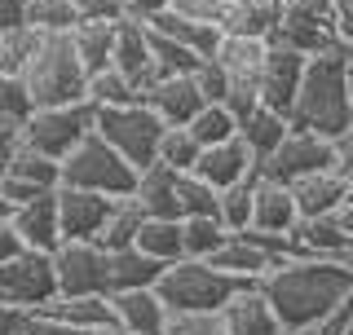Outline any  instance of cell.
Segmentation results:
<instances>
[{
    "label": "cell",
    "mask_w": 353,
    "mask_h": 335,
    "mask_svg": "<svg viewBox=\"0 0 353 335\" xmlns=\"http://www.w3.org/2000/svg\"><path fill=\"white\" fill-rule=\"evenodd\" d=\"M261 292L270 296L274 314L287 331H301L309 322L336 314L345 300H353V261L340 256H292L274 265L261 278Z\"/></svg>",
    "instance_id": "obj_1"
},
{
    "label": "cell",
    "mask_w": 353,
    "mask_h": 335,
    "mask_svg": "<svg viewBox=\"0 0 353 335\" xmlns=\"http://www.w3.org/2000/svg\"><path fill=\"white\" fill-rule=\"evenodd\" d=\"M292 124L323 132V137H340L353 124V97H349V49L336 44V49L314 53L305 66L301 93H296L292 106Z\"/></svg>",
    "instance_id": "obj_2"
},
{
    "label": "cell",
    "mask_w": 353,
    "mask_h": 335,
    "mask_svg": "<svg viewBox=\"0 0 353 335\" xmlns=\"http://www.w3.org/2000/svg\"><path fill=\"white\" fill-rule=\"evenodd\" d=\"M22 88H27L31 106H66V102H84L88 97V71L80 53H75L71 31L44 36L36 62L22 75Z\"/></svg>",
    "instance_id": "obj_3"
},
{
    "label": "cell",
    "mask_w": 353,
    "mask_h": 335,
    "mask_svg": "<svg viewBox=\"0 0 353 335\" xmlns=\"http://www.w3.org/2000/svg\"><path fill=\"white\" fill-rule=\"evenodd\" d=\"M243 287H252L248 278L221 270L212 261H194V256L172 261L159 278V296L168 300V309H225Z\"/></svg>",
    "instance_id": "obj_4"
},
{
    "label": "cell",
    "mask_w": 353,
    "mask_h": 335,
    "mask_svg": "<svg viewBox=\"0 0 353 335\" xmlns=\"http://www.w3.org/2000/svg\"><path fill=\"white\" fill-rule=\"evenodd\" d=\"M62 185H80V190L124 199L137 190V163H128L102 132H88L80 146L62 159Z\"/></svg>",
    "instance_id": "obj_5"
},
{
    "label": "cell",
    "mask_w": 353,
    "mask_h": 335,
    "mask_svg": "<svg viewBox=\"0 0 353 335\" xmlns=\"http://www.w3.org/2000/svg\"><path fill=\"white\" fill-rule=\"evenodd\" d=\"M97 132L128 163H137V172H141L146 163L159 159V141L168 132V119L137 97V102H124V106H97Z\"/></svg>",
    "instance_id": "obj_6"
},
{
    "label": "cell",
    "mask_w": 353,
    "mask_h": 335,
    "mask_svg": "<svg viewBox=\"0 0 353 335\" xmlns=\"http://www.w3.org/2000/svg\"><path fill=\"white\" fill-rule=\"evenodd\" d=\"M88 132H97V106L88 97L66 106H31V115L22 119V141L53 159H66Z\"/></svg>",
    "instance_id": "obj_7"
},
{
    "label": "cell",
    "mask_w": 353,
    "mask_h": 335,
    "mask_svg": "<svg viewBox=\"0 0 353 335\" xmlns=\"http://www.w3.org/2000/svg\"><path fill=\"white\" fill-rule=\"evenodd\" d=\"M58 265H53V252H36V247H22L18 256H9L0 265V300L5 305H18L27 314L44 309L49 300H58Z\"/></svg>",
    "instance_id": "obj_8"
},
{
    "label": "cell",
    "mask_w": 353,
    "mask_h": 335,
    "mask_svg": "<svg viewBox=\"0 0 353 335\" xmlns=\"http://www.w3.org/2000/svg\"><path fill=\"white\" fill-rule=\"evenodd\" d=\"M53 265L62 296H110V252L97 238H66Z\"/></svg>",
    "instance_id": "obj_9"
},
{
    "label": "cell",
    "mask_w": 353,
    "mask_h": 335,
    "mask_svg": "<svg viewBox=\"0 0 353 335\" xmlns=\"http://www.w3.org/2000/svg\"><path fill=\"white\" fill-rule=\"evenodd\" d=\"M318 168H336V137H323V132L296 128L283 137V146L261 163V172L279 176V181H301V176L318 172Z\"/></svg>",
    "instance_id": "obj_10"
},
{
    "label": "cell",
    "mask_w": 353,
    "mask_h": 335,
    "mask_svg": "<svg viewBox=\"0 0 353 335\" xmlns=\"http://www.w3.org/2000/svg\"><path fill=\"white\" fill-rule=\"evenodd\" d=\"M274 40L292 44L301 53H323V49H336L340 44V31H336V5H301V9H283L279 18V31Z\"/></svg>",
    "instance_id": "obj_11"
},
{
    "label": "cell",
    "mask_w": 353,
    "mask_h": 335,
    "mask_svg": "<svg viewBox=\"0 0 353 335\" xmlns=\"http://www.w3.org/2000/svg\"><path fill=\"white\" fill-rule=\"evenodd\" d=\"M62 185V159H53V154H44L36 146H27L22 141L14 163H9V172L0 176V190L9 194V203H27V199L44 194V190H58Z\"/></svg>",
    "instance_id": "obj_12"
},
{
    "label": "cell",
    "mask_w": 353,
    "mask_h": 335,
    "mask_svg": "<svg viewBox=\"0 0 353 335\" xmlns=\"http://www.w3.org/2000/svg\"><path fill=\"white\" fill-rule=\"evenodd\" d=\"M305 66H309V53L292 49V44L274 40L270 49V62H265V75H261V102L283 110L292 119V106H296V93H301V80H305Z\"/></svg>",
    "instance_id": "obj_13"
},
{
    "label": "cell",
    "mask_w": 353,
    "mask_h": 335,
    "mask_svg": "<svg viewBox=\"0 0 353 335\" xmlns=\"http://www.w3.org/2000/svg\"><path fill=\"white\" fill-rule=\"evenodd\" d=\"M110 66H119L141 93L154 84V31L146 18L124 14L115 22V62Z\"/></svg>",
    "instance_id": "obj_14"
},
{
    "label": "cell",
    "mask_w": 353,
    "mask_h": 335,
    "mask_svg": "<svg viewBox=\"0 0 353 335\" xmlns=\"http://www.w3.org/2000/svg\"><path fill=\"white\" fill-rule=\"evenodd\" d=\"M115 203H119L115 194H97V190H80V185H58L62 238H97V234L106 230Z\"/></svg>",
    "instance_id": "obj_15"
},
{
    "label": "cell",
    "mask_w": 353,
    "mask_h": 335,
    "mask_svg": "<svg viewBox=\"0 0 353 335\" xmlns=\"http://www.w3.org/2000/svg\"><path fill=\"white\" fill-rule=\"evenodd\" d=\"M274 40L270 36H248V31H221L212 58L221 62V71L230 75V84H256L265 75V62H270Z\"/></svg>",
    "instance_id": "obj_16"
},
{
    "label": "cell",
    "mask_w": 353,
    "mask_h": 335,
    "mask_svg": "<svg viewBox=\"0 0 353 335\" xmlns=\"http://www.w3.org/2000/svg\"><path fill=\"white\" fill-rule=\"evenodd\" d=\"M110 309H115V327L128 335H163L168 327V300L159 296V287H124L110 292Z\"/></svg>",
    "instance_id": "obj_17"
},
{
    "label": "cell",
    "mask_w": 353,
    "mask_h": 335,
    "mask_svg": "<svg viewBox=\"0 0 353 335\" xmlns=\"http://www.w3.org/2000/svg\"><path fill=\"white\" fill-rule=\"evenodd\" d=\"M14 230L22 238V247H36V252H58L62 247V212H58V190H44V194L27 199V203L14 207Z\"/></svg>",
    "instance_id": "obj_18"
},
{
    "label": "cell",
    "mask_w": 353,
    "mask_h": 335,
    "mask_svg": "<svg viewBox=\"0 0 353 335\" xmlns=\"http://www.w3.org/2000/svg\"><path fill=\"white\" fill-rule=\"evenodd\" d=\"M194 172L203 176V181H212L216 190H225V185H234V181L256 176V172H261V159L252 154L248 141L234 132V137L216 141V146H203V154H199V163H194Z\"/></svg>",
    "instance_id": "obj_19"
},
{
    "label": "cell",
    "mask_w": 353,
    "mask_h": 335,
    "mask_svg": "<svg viewBox=\"0 0 353 335\" xmlns=\"http://www.w3.org/2000/svg\"><path fill=\"white\" fill-rule=\"evenodd\" d=\"M141 102L150 110H159L168 124H190L199 110L208 106V97H203V88H199L194 71H181V75H163L159 84H150L146 93H141Z\"/></svg>",
    "instance_id": "obj_20"
},
{
    "label": "cell",
    "mask_w": 353,
    "mask_h": 335,
    "mask_svg": "<svg viewBox=\"0 0 353 335\" xmlns=\"http://www.w3.org/2000/svg\"><path fill=\"white\" fill-rule=\"evenodd\" d=\"M252 225L265 234H292L301 225V203L292 194V181L256 172V212H252Z\"/></svg>",
    "instance_id": "obj_21"
},
{
    "label": "cell",
    "mask_w": 353,
    "mask_h": 335,
    "mask_svg": "<svg viewBox=\"0 0 353 335\" xmlns=\"http://www.w3.org/2000/svg\"><path fill=\"white\" fill-rule=\"evenodd\" d=\"M221 318H225V335H283L287 331L283 318L274 314L270 296L261 292V283L243 287V292L221 309Z\"/></svg>",
    "instance_id": "obj_22"
},
{
    "label": "cell",
    "mask_w": 353,
    "mask_h": 335,
    "mask_svg": "<svg viewBox=\"0 0 353 335\" xmlns=\"http://www.w3.org/2000/svg\"><path fill=\"white\" fill-rule=\"evenodd\" d=\"M292 194H296V203H301V216H331V212H340V203L353 194V181L340 168H318V172L292 181Z\"/></svg>",
    "instance_id": "obj_23"
},
{
    "label": "cell",
    "mask_w": 353,
    "mask_h": 335,
    "mask_svg": "<svg viewBox=\"0 0 353 335\" xmlns=\"http://www.w3.org/2000/svg\"><path fill=\"white\" fill-rule=\"evenodd\" d=\"M212 265H221V270H230L239 278H248V283H261V278L279 265V256L265 247V243H256L252 234H230V243L212 256Z\"/></svg>",
    "instance_id": "obj_24"
},
{
    "label": "cell",
    "mask_w": 353,
    "mask_h": 335,
    "mask_svg": "<svg viewBox=\"0 0 353 335\" xmlns=\"http://www.w3.org/2000/svg\"><path fill=\"white\" fill-rule=\"evenodd\" d=\"M176 172H181V168H172L163 159H154L137 172L132 199L146 207V216H176Z\"/></svg>",
    "instance_id": "obj_25"
},
{
    "label": "cell",
    "mask_w": 353,
    "mask_h": 335,
    "mask_svg": "<svg viewBox=\"0 0 353 335\" xmlns=\"http://www.w3.org/2000/svg\"><path fill=\"white\" fill-rule=\"evenodd\" d=\"M115 22H110V18H80V22H75L71 40H75V53H80V62H84L88 75L106 71V66L115 62Z\"/></svg>",
    "instance_id": "obj_26"
},
{
    "label": "cell",
    "mask_w": 353,
    "mask_h": 335,
    "mask_svg": "<svg viewBox=\"0 0 353 335\" xmlns=\"http://www.w3.org/2000/svg\"><path fill=\"white\" fill-rule=\"evenodd\" d=\"M168 265L154 261L150 252H141L137 243L132 247L110 252V292H124V287H159V278Z\"/></svg>",
    "instance_id": "obj_27"
},
{
    "label": "cell",
    "mask_w": 353,
    "mask_h": 335,
    "mask_svg": "<svg viewBox=\"0 0 353 335\" xmlns=\"http://www.w3.org/2000/svg\"><path fill=\"white\" fill-rule=\"evenodd\" d=\"M287 132H292V119H287L283 110H274V106H256V110H252V115L239 124V137L252 146V154H256L261 163L283 146Z\"/></svg>",
    "instance_id": "obj_28"
},
{
    "label": "cell",
    "mask_w": 353,
    "mask_h": 335,
    "mask_svg": "<svg viewBox=\"0 0 353 335\" xmlns=\"http://www.w3.org/2000/svg\"><path fill=\"white\" fill-rule=\"evenodd\" d=\"M40 44H44V31H36L31 22H14V27H5V31H0V75L22 80L27 66L36 62Z\"/></svg>",
    "instance_id": "obj_29"
},
{
    "label": "cell",
    "mask_w": 353,
    "mask_h": 335,
    "mask_svg": "<svg viewBox=\"0 0 353 335\" xmlns=\"http://www.w3.org/2000/svg\"><path fill=\"white\" fill-rule=\"evenodd\" d=\"M150 27L159 31V36H168V40H181V44H190V49L208 53V58H212V49H216V40H221V27L199 22L190 14H181V9H163V14H154Z\"/></svg>",
    "instance_id": "obj_30"
},
{
    "label": "cell",
    "mask_w": 353,
    "mask_h": 335,
    "mask_svg": "<svg viewBox=\"0 0 353 335\" xmlns=\"http://www.w3.org/2000/svg\"><path fill=\"white\" fill-rule=\"evenodd\" d=\"M49 314L66 318L71 327H84V331H106L115 327V309H110V296H58L49 300Z\"/></svg>",
    "instance_id": "obj_31"
},
{
    "label": "cell",
    "mask_w": 353,
    "mask_h": 335,
    "mask_svg": "<svg viewBox=\"0 0 353 335\" xmlns=\"http://www.w3.org/2000/svg\"><path fill=\"white\" fill-rule=\"evenodd\" d=\"M137 247L150 252L154 261L172 265L185 256V230H181V216H146L141 221V234H137Z\"/></svg>",
    "instance_id": "obj_32"
},
{
    "label": "cell",
    "mask_w": 353,
    "mask_h": 335,
    "mask_svg": "<svg viewBox=\"0 0 353 335\" xmlns=\"http://www.w3.org/2000/svg\"><path fill=\"white\" fill-rule=\"evenodd\" d=\"M216 212H221V190L203 181L194 168H181L176 172V216H216Z\"/></svg>",
    "instance_id": "obj_33"
},
{
    "label": "cell",
    "mask_w": 353,
    "mask_h": 335,
    "mask_svg": "<svg viewBox=\"0 0 353 335\" xmlns=\"http://www.w3.org/2000/svg\"><path fill=\"white\" fill-rule=\"evenodd\" d=\"M141 221H146V207H141V203H137L132 194H124V199L115 203V212H110L106 230L97 234V243H102L106 252L132 247V243H137V234H141Z\"/></svg>",
    "instance_id": "obj_34"
},
{
    "label": "cell",
    "mask_w": 353,
    "mask_h": 335,
    "mask_svg": "<svg viewBox=\"0 0 353 335\" xmlns=\"http://www.w3.org/2000/svg\"><path fill=\"white\" fill-rule=\"evenodd\" d=\"M181 230H185V256H194V261H212L230 243V225L221 216H181Z\"/></svg>",
    "instance_id": "obj_35"
},
{
    "label": "cell",
    "mask_w": 353,
    "mask_h": 335,
    "mask_svg": "<svg viewBox=\"0 0 353 335\" xmlns=\"http://www.w3.org/2000/svg\"><path fill=\"white\" fill-rule=\"evenodd\" d=\"M252 212H256V176H248V181H234V185L221 190V212H216V216L230 225V234L252 230Z\"/></svg>",
    "instance_id": "obj_36"
},
{
    "label": "cell",
    "mask_w": 353,
    "mask_h": 335,
    "mask_svg": "<svg viewBox=\"0 0 353 335\" xmlns=\"http://www.w3.org/2000/svg\"><path fill=\"white\" fill-rule=\"evenodd\" d=\"M80 18L84 14H80L75 0H27V14H22V22H31L44 36H53V31H75Z\"/></svg>",
    "instance_id": "obj_37"
},
{
    "label": "cell",
    "mask_w": 353,
    "mask_h": 335,
    "mask_svg": "<svg viewBox=\"0 0 353 335\" xmlns=\"http://www.w3.org/2000/svg\"><path fill=\"white\" fill-rule=\"evenodd\" d=\"M137 97H141V88L119 66H106V71L88 75V102L93 106H124V102H137Z\"/></svg>",
    "instance_id": "obj_38"
},
{
    "label": "cell",
    "mask_w": 353,
    "mask_h": 335,
    "mask_svg": "<svg viewBox=\"0 0 353 335\" xmlns=\"http://www.w3.org/2000/svg\"><path fill=\"white\" fill-rule=\"evenodd\" d=\"M185 128H190L203 146H216V141H225V137H234V132H239V115L225 102H208Z\"/></svg>",
    "instance_id": "obj_39"
},
{
    "label": "cell",
    "mask_w": 353,
    "mask_h": 335,
    "mask_svg": "<svg viewBox=\"0 0 353 335\" xmlns=\"http://www.w3.org/2000/svg\"><path fill=\"white\" fill-rule=\"evenodd\" d=\"M163 335H225L221 309H172Z\"/></svg>",
    "instance_id": "obj_40"
},
{
    "label": "cell",
    "mask_w": 353,
    "mask_h": 335,
    "mask_svg": "<svg viewBox=\"0 0 353 335\" xmlns=\"http://www.w3.org/2000/svg\"><path fill=\"white\" fill-rule=\"evenodd\" d=\"M199 154H203V141L185 124H168V132H163V141H159V159L172 163V168H194Z\"/></svg>",
    "instance_id": "obj_41"
},
{
    "label": "cell",
    "mask_w": 353,
    "mask_h": 335,
    "mask_svg": "<svg viewBox=\"0 0 353 335\" xmlns=\"http://www.w3.org/2000/svg\"><path fill=\"white\" fill-rule=\"evenodd\" d=\"M239 5L243 0H172V9H181V14H190L199 22H212V27H221V31L234 27Z\"/></svg>",
    "instance_id": "obj_42"
},
{
    "label": "cell",
    "mask_w": 353,
    "mask_h": 335,
    "mask_svg": "<svg viewBox=\"0 0 353 335\" xmlns=\"http://www.w3.org/2000/svg\"><path fill=\"white\" fill-rule=\"evenodd\" d=\"M27 115H31V97L22 88V80L0 75V124H22Z\"/></svg>",
    "instance_id": "obj_43"
},
{
    "label": "cell",
    "mask_w": 353,
    "mask_h": 335,
    "mask_svg": "<svg viewBox=\"0 0 353 335\" xmlns=\"http://www.w3.org/2000/svg\"><path fill=\"white\" fill-rule=\"evenodd\" d=\"M194 80H199V88H203L208 102H225V93H230V75L221 71V62H216V58H203V62H199Z\"/></svg>",
    "instance_id": "obj_44"
},
{
    "label": "cell",
    "mask_w": 353,
    "mask_h": 335,
    "mask_svg": "<svg viewBox=\"0 0 353 335\" xmlns=\"http://www.w3.org/2000/svg\"><path fill=\"white\" fill-rule=\"evenodd\" d=\"M27 335H93V331L71 327L66 318L49 314V309H36V314H31V322H27Z\"/></svg>",
    "instance_id": "obj_45"
},
{
    "label": "cell",
    "mask_w": 353,
    "mask_h": 335,
    "mask_svg": "<svg viewBox=\"0 0 353 335\" xmlns=\"http://www.w3.org/2000/svg\"><path fill=\"white\" fill-rule=\"evenodd\" d=\"M75 5H80V14L84 18H124L128 14V0H75Z\"/></svg>",
    "instance_id": "obj_46"
},
{
    "label": "cell",
    "mask_w": 353,
    "mask_h": 335,
    "mask_svg": "<svg viewBox=\"0 0 353 335\" xmlns=\"http://www.w3.org/2000/svg\"><path fill=\"white\" fill-rule=\"evenodd\" d=\"M18 146H22V124H0V176L9 172Z\"/></svg>",
    "instance_id": "obj_47"
},
{
    "label": "cell",
    "mask_w": 353,
    "mask_h": 335,
    "mask_svg": "<svg viewBox=\"0 0 353 335\" xmlns=\"http://www.w3.org/2000/svg\"><path fill=\"white\" fill-rule=\"evenodd\" d=\"M27 322H31L27 309L5 305V300H0V335H27Z\"/></svg>",
    "instance_id": "obj_48"
},
{
    "label": "cell",
    "mask_w": 353,
    "mask_h": 335,
    "mask_svg": "<svg viewBox=\"0 0 353 335\" xmlns=\"http://www.w3.org/2000/svg\"><path fill=\"white\" fill-rule=\"evenodd\" d=\"M336 168H340V172H345L349 181H353V124H349V128L336 137Z\"/></svg>",
    "instance_id": "obj_49"
},
{
    "label": "cell",
    "mask_w": 353,
    "mask_h": 335,
    "mask_svg": "<svg viewBox=\"0 0 353 335\" xmlns=\"http://www.w3.org/2000/svg\"><path fill=\"white\" fill-rule=\"evenodd\" d=\"M18 252H22V238H18L14 221H0V265H5L9 256H18Z\"/></svg>",
    "instance_id": "obj_50"
},
{
    "label": "cell",
    "mask_w": 353,
    "mask_h": 335,
    "mask_svg": "<svg viewBox=\"0 0 353 335\" xmlns=\"http://www.w3.org/2000/svg\"><path fill=\"white\" fill-rule=\"evenodd\" d=\"M163 9H172V0H128V14L132 18H154V14H163Z\"/></svg>",
    "instance_id": "obj_51"
},
{
    "label": "cell",
    "mask_w": 353,
    "mask_h": 335,
    "mask_svg": "<svg viewBox=\"0 0 353 335\" xmlns=\"http://www.w3.org/2000/svg\"><path fill=\"white\" fill-rule=\"evenodd\" d=\"M22 14H27V0H0V31L22 22Z\"/></svg>",
    "instance_id": "obj_52"
},
{
    "label": "cell",
    "mask_w": 353,
    "mask_h": 335,
    "mask_svg": "<svg viewBox=\"0 0 353 335\" xmlns=\"http://www.w3.org/2000/svg\"><path fill=\"white\" fill-rule=\"evenodd\" d=\"M336 31H340V44L353 53V9H336Z\"/></svg>",
    "instance_id": "obj_53"
},
{
    "label": "cell",
    "mask_w": 353,
    "mask_h": 335,
    "mask_svg": "<svg viewBox=\"0 0 353 335\" xmlns=\"http://www.w3.org/2000/svg\"><path fill=\"white\" fill-rule=\"evenodd\" d=\"M336 216H340V225H345V230L353 234V194L345 199V203H340V212H336Z\"/></svg>",
    "instance_id": "obj_54"
},
{
    "label": "cell",
    "mask_w": 353,
    "mask_h": 335,
    "mask_svg": "<svg viewBox=\"0 0 353 335\" xmlns=\"http://www.w3.org/2000/svg\"><path fill=\"white\" fill-rule=\"evenodd\" d=\"M283 9H301V5H331V0H279Z\"/></svg>",
    "instance_id": "obj_55"
},
{
    "label": "cell",
    "mask_w": 353,
    "mask_h": 335,
    "mask_svg": "<svg viewBox=\"0 0 353 335\" xmlns=\"http://www.w3.org/2000/svg\"><path fill=\"white\" fill-rule=\"evenodd\" d=\"M9 216H14V203H9V194L0 190V221H9Z\"/></svg>",
    "instance_id": "obj_56"
},
{
    "label": "cell",
    "mask_w": 353,
    "mask_h": 335,
    "mask_svg": "<svg viewBox=\"0 0 353 335\" xmlns=\"http://www.w3.org/2000/svg\"><path fill=\"white\" fill-rule=\"evenodd\" d=\"M349 97H353V53H349Z\"/></svg>",
    "instance_id": "obj_57"
},
{
    "label": "cell",
    "mask_w": 353,
    "mask_h": 335,
    "mask_svg": "<svg viewBox=\"0 0 353 335\" xmlns=\"http://www.w3.org/2000/svg\"><path fill=\"white\" fill-rule=\"evenodd\" d=\"M331 5H336V9H353V0H331Z\"/></svg>",
    "instance_id": "obj_58"
},
{
    "label": "cell",
    "mask_w": 353,
    "mask_h": 335,
    "mask_svg": "<svg viewBox=\"0 0 353 335\" xmlns=\"http://www.w3.org/2000/svg\"><path fill=\"white\" fill-rule=\"evenodd\" d=\"M349 335H353V331H349Z\"/></svg>",
    "instance_id": "obj_59"
}]
</instances>
